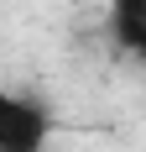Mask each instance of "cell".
I'll return each mask as SVG.
<instances>
[{"label":"cell","mask_w":146,"mask_h":152,"mask_svg":"<svg viewBox=\"0 0 146 152\" xmlns=\"http://www.w3.org/2000/svg\"><path fill=\"white\" fill-rule=\"evenodd\" d=\"M47 131H52V115L42 105H31L21 94L0 100V152H42Z\"/></svg>","instance_id":"6da1fadb"},{"label":"cell","mask_w":146,"mask_h":152,"mask_svg":"<svg viewBox=\"0 0 146 152\" xmlns=\"http://www.w3.org/2000/svg\"><path fill=\"white\" fill-rule=\"evenodd\" d=\"M110 31L136 58H146V0H110Z\"/></svg>","instance_id":"7a4b0ae2"}]
</instances>
